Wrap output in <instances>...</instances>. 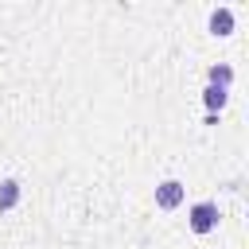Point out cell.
Here are the masks:
<instances>
[{
	"mask_svg": "<svg viewBox=\"0 0 249 249\" xmlns=\"http://www.w3.org/2000/svg\"><path fill=\"white\" fill-rule=\"evenodd\" d=\"M218 202H195L191 210H187V226H191V233H210V230H218Z\"/></svg>",
	"mask_w": 249,
	"mask_h": 249,
	"instance_id": "6da1fadb",
	"label": "cell"
},
{
	"mask_svg": "<svg viewBox=\"0 0 249 249\" xmlns=\"http://www.w3.org/2000/svg\"><path fill=\"white\" fill-rule=\"evenodd\" d=\"M183 198H187V187H183L179 179H163V183L156 187V206H160V210H175Z\"/></svg>",
	"mask_w": 249,
	"mask_h": 249,
	"instance_id": "7a4b0ae2",
	"label": "cell"
},
{
	"mask_svg": "<svg viewBox=\"0 0 249 249\" xmlns=\"http://www.w3.org/2000/svg\"><path fill=\"white\" fill-rule=\"evenodd\" d=\"M210 35H218V39L233 35V8H214L210 12Z\"/></svg>",
	"mask_w": 249,
	"mask_h": 249,
	"instance_id": "3957f363",
	"label": "cell"
},
{
	"mask_svg": "<svg viewBox=\"0 0 249 249\" xmlns=\"http://www.w3.org/2000/svg\"><path fill=\"white\" fill-rule=\"evenodd\" d=\"M226 101H230V89H222V86H206V89H202V105H206L210 117H218V113L226 109Z\"/></svg>",
	"mask_w": 249,
	"mask_h": 249,
	"instance_id": "277c9868",
	"label": "cell"
},
{
	"mask_svg": "<svg viewBox=\"0 0 249 249\" xmlns=\"http://www.w3.org/2000/svg\"><path fill=\"white\" fill-rule=\"evenodd\" d=\"M19 183L16 179H0V214H8V210H16V202H19Z\"/></svg>",
	"mask_w": 249,
	"mask_h": 249,
	"instance_id": "5b68a950",
	"label": "cell"
},
{
	"mask_svg": "<svg viewBox=\"0 0 249 249\" xmlns=\"http://www.w3.org/2000/svg\"><path fill=\"white\" fill-rule=\"evenodd\" d=\"M210 82L206 86H222V89H230V82H233V70L226 66V62H218V66H210V74H206Z\"/></svg>",
	"mask_w": 249,
	"mask_h": 249,
	"instance_id": "8992f818",
	"label": "cell"
}]
</instances>
